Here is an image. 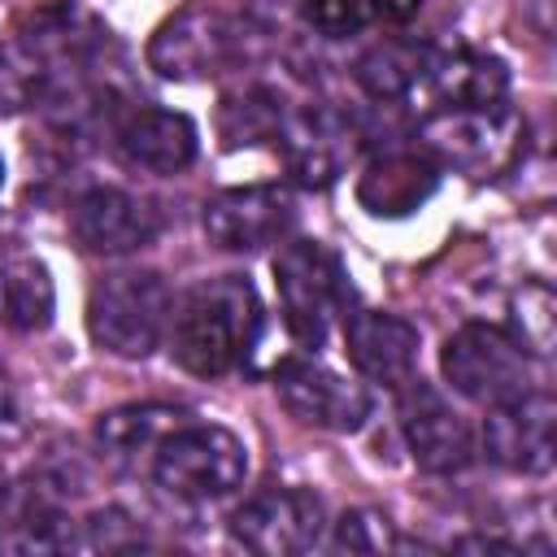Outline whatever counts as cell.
<instances>
[{
  "label": "cell",
  "mask_w": 557,
  "mask_h": 557,
  "mask_svg": "<svg viewBox=\"0 0 557 557\" xmlns=\"http://www.w3.org/2000/svg\"><path fill=\"white\" fill-rule=\"evenodd\" d=\"M440 187V161L426 148H392L357 178V205L370 218H409Z\"/></svg>",
  "instance_id": "16"
},
{
  "label": "cell",
  "mask_w": 557,
  "mask_h": 557,
  "mask_svg": "<svg viewBox=\"0 0 557 557\" xmlns=\"http://www.w3.org/2000/svg\"><path fill=\"white\" fill-rule=\"evenodd\" d=\"M57 313V287L44 261L9 257L0 261V326L13 335H35Z\"/></svg>",
  "instance_id": "20"
},
{
  "label": "cell",
  "mask_w": 557,
  "mask_h": 557,
  "mask_svg": "<svg viewBox=\"0 0 557 557\" xmlns=\"http://www.w3.org/2000/svg\"><path fill=\"white\" fill-rule=\"evenodd\" d=\"M104 26L74 0L39 4L17 22V44L35 65H83L104 48Z\"/></svg>",
  "instance_id": "17"
},
{
  "label": "cell",
  "mask_w": 557,
  "mask_h": 557,
  "mask_svg": "<svg viewBox=\"0 0 557 557\" xmlns=\"http://www.w3.org/2000/svg\"><path fill=\"white\" fill-rule=\"evenodd\" d=\"M392 544V522L374 509H352L335 522V548L339 553H379Z\"/></svg>",
  "instance_id": "26"
},
{
  "label": "cell",
  "mask_w": 557,
  "mask_h": 557,
  "mask_svg": "<svg viewBox=\"0 0 557 557\" xmlns=\"http://www.w3.org/2000/svg\"><path fill=\"white\" fill-rule=\"evenodd\" d=\"M422 148L435 161L474 170V174H492L496 165H505L522 139L518 117L500 104L487 109H440L426 126H422Z\"/></svg>",
  "instance_id": "7"
},
{
  "label": "cell",
  "mask_w": 557,
  "mask_h": 557,
  "mask_svg": "<svg viewBox=\"0 0 557 557\" xmlns=\"http://www.w3.org/2000/svg\"><path fill=\"white\" fill-rule=\"evenodd\" d=\"M70 231L83 252L126 257L161 235V209L122 187H91L70 209Z\"/></svg>",
  "instance_id": "11"
},
{
  "label": "cell",
  "mask_w": 557,
  "mask_h": 557,
  "mask_svg": "<svg viewBox=\"0 0 557 557\" xmlns=\"http://www.w3.org/2000/svg\"><path fill=\"white\" fill-rule=\"evenodd\" d=\"M426 70H431V48L422 39H383L357 57L352 78L374 100H400L426 78Z\"/></svg>",
  "instance_id": "21"
},
{
  "label": "cell",
  "mask_w": 557,
  "mask_h": 557,
  "mask_svg": "<svg viewBox=\"0 0 557 557\" xmlns=\"http://www.w3.org/2000/svg\"><path fill=\"white\" fill-rule=\"evenodd\" d=\"M400 431L405 444L413 453V461L431 474H457L474 461V435L466 426V418L422 379H405L400 383Z\"/></svg>",
  "instance_id": "10"
},
{
  "label": "cell",
  "mask_w": 557,
  "mask_h": 557,
  "mask_svg": "<svg viewBox=\"0 0 557 557\" xmlns=\"http://www.w3.org/2000/svg\"><path fill=\"white\" fill-rule=\"evenodd\" d=\"M165 335L187 374L218 379L252 352L261 335V296L244 274L205 278L174 305Z\"/></svg>",
  "instance_id": "1"
},
{
  "label": "cell",
  "mask_w": 557,
  "mask_h": 557,
  "mask_svg": "<svg viewBox=\"0 0 557 557\" xmlns=\"http://www.w3.org/2000/svg\"><path fill=\"white\" fill-rule=\"evenodd\" d=\"M0 187H4V157H0Z\"/></svg>",
  "instance_id": "30"
},
{
  "label": "cell",
  "mask_w": 557,
  "mask_h": 557,
  "mask_svg": "<svg viewBox=\"0 0 557 557\" xmlns=\"http://www.w3.org/2000/svg\"><path fill=\"white\" fill-rule=\"evenodd\" d=\"M435 96L444 109H487V104H500L505 91H509V70L500 57H487V52H474V48H461V52H448V57H431V70H426Z\"/></svg>",
  "instance_id": "19"
},
{
  "label": "cell",
  "mask_w": 557,
  "mask_h": 557,
  "mask_svg": "<svg viewBox=\"0 0 557 557\" xmlns=\"http://www.w3.org/2000/svg\"><path fill=\"white\" fill-rule=\"evenodd\" d=\"M322 527H326L322 500L305 487H265V492L248 496L231 518L235 540L261 557L305 553L318 544Z\"/></svg>",
  "instance_id": "9"
},
{
  "label": "cell",
  "mask_w": 557,
  "mask_h": 557,
  "mask_svg": "<svg viewBox=\"0 0 557 557\" xmlns=\"http://www.w3.org/2000/svg\"><path fill=\"white\" fill-rule=\"evenodd\" d=\"M178 422H187V413L174 409V405H157V400H148V405H122V409L100 413L96 440H100V448H104L109 457L131 461V457H139V453H157V444H161Z\"/></svg>",
  "instance_id": "22"
},
{
  "label": "cell",
  "mask_w": 557,
  "mask_h": 557,
  "mask_svg": "<svg viewBox=\"0 0 557 557\" xmlns=\"http://www.w3.org/2000/svg\"><path fill=\"white\" fill-rule=\"evenodd\" d=\"M113 144L126 165L148 170V174H178L196 161V148H200L196 122L187 113L157 109V104L122 113L113 126Z\"/></svg>",
  "instance_id": "15"
},
{
  "label": "cell",
  "mask_w": 557,
  "mask_h": 557,
  "mask_svg": "<svg viewBox=\"0 0 557 557\" xmlns=\"http://www.w3.org/2000/svg\"><path fill=\"white\" fill-rule=\"evenodd\" d=\"M274 144L287 161V170L305 183V187H326L339 178L352 144H348V131L344 122L331 113V109H296L287 113L283 109V122L274 131Z\"/></svg>",
  "instance_id": "18"
},
{
  "label": "cell",
  "mask_w": 557,
  "mask_h": 557,
  "mask_svg": "<svg viewBox=\"0 0 557 557\" xmlns=\"http://www.w3.org/2000/svg\"><path fill=\"white\" fill-rule=\"evenodd\" d=\"M248 474V448L213 422H178L152 453V479L178 500H222Z\"/></svg>",
  "instance_id": "4"
},
{
  "label": "cell",
  "mask_w": 557,
  "mask_h": 557,
  "mask_svg": "<svg viewBox=\"0 0 557 557\" xmlns=\"http://www.w3.org/2000/svg\"><path fill=\"white\" fill-rule=\"evenodd\" d=\"M174 296L152 270H113L87 296V331L113 357H148L170 331Z\"/></svg>",
  "instance_id": "2"
},
{
  "label": "cell",
  "mask_w": 557,
  "mask_h": 557,
  "mask_svg": "<svg viewBox=\"0 0 557 557\" xmlns=\"http://www.w3.org/2000/svg\"><path fill=\"white\" fill-rule=\"evenodd\" d=\"M74 527L65 522V513H57L44 496H26L17 505V513L0 527V548L13 553H61L74 548Z\"/></svg>",
  "instance_id": "24"
},
{
  "label": "cell",
  "mask_w": 557,
  "mask_h": 557,
  "mask_svg": "<svg viewBox=\"0 0 557 557\" xmlns=\"http://www.w3.org/2000/svg\"><path fill=\"white\" fill-rule=\"evenodd\" d=\"M274 392L278 405L305 426L361 431L370 418V392L318 361H283L274 370Z\"/></svg>",
  "instance_id": "12"
},
{
  "label": "cell",
  "mask_w": 557,
  "mask_h": 557,
  "mask_svg": "<svg viewBox=\"0 0 557 557\" xmlns=\"http://www.w3.org/2000/svg\"><path fill=\"white\" fill-rule=\"evenodd\" d=\"M283 122V100L265 87H248L239 96H231L222 104V135L226 144H257V139H274Z\"/></svg>",
  "instance_id": "25"
},
{
  "label": "cell",
  "mask_w": 557,
  "mask_h": 557,
  "mask_svg": "<svg viewBox=\"0 0 557 557\" xmlns=\"http://www.w3.org/2000/svg\"><path fill=\"white\" fill-rule=\"evenodd\" d=\"M0 422H13V387L4 379V370H0Z\"/></svg>",
  "instance_id": "29"
},
{
  "label": "cell",
  "mask_w": 557,
  "mask_h": 557,
  "mask_svg": "<svg viewBox=\"0 0 557 557\" xmlns=\"http://www.w3.org/2000/svg\"><path fill=\"white\" fill-rule=\"evenodd\" d=\"M0 483H4V470H0ZM0 492H4V487H0Z\"/></svg>",
  "instance_id": "31"
},
{
  "label": "cell",
  "mask_w": 557,
  "mask_h": 557,
  "mask_svg": "<svg viewBox=\"0 0 557 557\" xmlns=\"http://www.w3.org/2000/svg\"><path fill=\"white\" fill-rule=\"evenodd\" d=\"M39 96V65L26 57V65H17L4 48H0V109H22Z\"/></svg>",
  "instance_id": "28"
},
{
  "label": "cell",
  "mask_w": 557,
  "mask_h": 557,
  "mask_svg": "<svg viewBox=\"0 0 557 557\" xmlns=\"http://www.w3.org/2000/svg\"><path fill=\"white\" fill-rule=\"evenodd\" d=\"M440 366L453 392L487 409L531 392V379H535L531 344L492 322H466L461 331H453L440 352Z\"/></svg>",
  "instance_id": "5"
},
{
  "label": "cell",
  "mask_w": 557,
  "mask_h": 557,
  "mask_svg": "<svg viewBox=\"0 0 557 557\" xmlns=\"http://www.w3.org/2000/svg\"><path fill=\"white\" fill-rule=\"evenodd\" d=\"M274 287L283 305V322L305 348H322L326 331L339 313H348L352 287L344 261L318 239H292L274 257Z\"/></svg>",
  "instance_id": "3"
},
{
  "label": "cell",
  "mask_w": 557,
  "mask_h": 557,
  "mask_svg": "<svg viewBox=\"0 0 557 557\" xmlns=\"http://www.w3.org/2000/svg\"><path fill=\"white\" fill-rule=\"evenodd\" d=\"M418 326L405 322L400 313H383V309H357L344 322V352L357 366V374H366L370 383H387L400 387L405 379H413L418 370Z\"/></svg>",
  "instance_id": "14"
},
{
  "label": "cell",
  "mask_w": 557,
  "mask_h": 557,
  "mask_svg": "<svg viewBox=\"0 0 557 557\" xmlns=\"http://www.w3.org/2000/svg\"><path fill=\"white\" fill-rule=\"evenodd\" d=\"M422 9V0H309V22L326 39H348L370 26H400Z\"/></svg>",
  "instance_id": "23"
},
{
  "label": "cell",
  "mask_w": 557,
  "mask_h": 557,
  "mask_svg": "<svg viewBox=\"0 0 557 557\" xmlns=\"http://www.w3.org/2000/svg\"><path fill=\"white\" fill-rule=\"evenodd\" d=\"M139 544H144V527L122 509H96L83 522V540H78V548H139Z\"/></svg>",
  "instance_id": "27"
},
{
  "label": "cell",
  "mask_w": 557,
  "mask_h": 557,
  "mask_svg": "<svg viewBox=\"0 0 557 557\" xmlns=\"http://www.w3.org/2000/svg\"><path fill=\"white\" fill-rule=\"evenodd\" d=\"M296 222V200L278 183H248L205 205V239L222 252H257L278 244Z\"/></svg>",
  "instance_id": "8"
},
{
  "label": "cell",
  "mask_w": 557,
  "mask_h": 557,
  "mask_svg": "<svg viewBox=\"0 0 557 557\" xmlns=\"http://www.w3.org/2000/svg\"><path fill=\"white\" fill-rule=\"evenodd\" d=\"M244 26L226 9L209 0L183 4L174 17H165L148 44V65L161 78H209L231 70L244 57Z\"/></svg>",
  "instance_id": "6"
},
{
  "label": "cell",
  "mask_w": 557,
  "mask_h": 557,
  "mask_svg": "<svg viewBox=\"0 0 557 557\" xmlns=\"http://www.w3.org/2000/svg\"><path fill=\"white\" fill-rule=\"evenodd\" d=\"M553 396L531 387L505 405H492L483 422V453L513 474H544L553 466Z\"/></svg>",
  "instance_id": "13"
}]
</instances>
